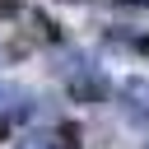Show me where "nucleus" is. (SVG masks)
<instances>
[{"label":"nucleus","mask_w":149,"mask_h":149,"mask_svg":"<svg viewBox=\"0 0 149 149\" xmlns=\"http://www.w3.org/2000/svg\"><path fill=\"white\" fill-rule=\"evenodd\" d=\"M23 102H33V93L23 84H14V79H0V116L14 112V107H23Z\"/></svg>","instance_id":"39448f33"},{"label":"nucleus","mask_w":149,"mask_h":149,"mask_svg":"<svg viewBox=\"0 0 149 149\" xmlns=\"http://www.w3.org/2000/svg\"><path fill=\"white\" fill-rule=\"evenodd\" d=\"M65 88H70V98H74V102H107V98H112L107 74H102L93 61H79V56L65 65Z\"/></svg>","instance_id":"f257e3e1"},{"label":"nucleus","mask_w":149,"mask_h":149,"mask_svg":"<svg viewBox=\"0 0 149 149\" xmlns=\"http://www.w3.org/2000/svg\"><path fill=\"white\" fill-rule=\"evenodd\" d=\"M23 37L14 42V56H23L28 47H37V42H47V47H56L61 42V28H56V19H47V9H28L23 14Z\"/></svg>","instance_id":"7ed1b4c3"},{"label":"nucleus","mask_w":149,"mask_h":149,"mask_svg":"<svg viewBox=\"0 0 149 149\" xmlns=\"http://www.w3.org/2000/svg\"><path fill=\"white\" fill-rule=\"evenodd\" d=\"M116 98H121V107H126V116H130L135 126H149V79H144V74L121 79Z\"/></svg>","instance_id":"20e7f679"},{"label":"nucleus","mask_w":149,"mask_h":149,"mask_svg":"<svg viewBox=\"0 0 149 149\" xmlns=\"http://www.w3.org/2000/svg\"><path fill=\"white\" fill-rule=\"evenodd\" d=\"M14 149H79V126L74 121H56L47 130H28L14 140Z\"/></svg>","instance_id":"f03ea898"},{"label":"nucleus","mask_w":149,"mask_h":149,"mask_svg":"<svg viewBox=\"0 0 149 149\" xmlns=\"http://www.w3.org/2000/svg\"><path fill=\"white\" fill-rule=\"evenodd\" d=\"M112 9H130V14H149V0H107Z\"/></svg>","instance_id":"423d86ee"},{"label":"nucleus","mask_w":149,"mask_h":149,"mask_svg":"<svg viewBox=\"0 0 149 149\" xmlns=\"http://www.w3.org/2000/svg\"><path fill=\"white\" fill-rule=\"evenodd\" d=\"M135 47H140V51H144V56H149V33H144V37H140V42H135Z\"/></svg>","instance_id":"6e6552de"},{"label":"nucleus","mask_w":149,"mask_h":149,"mask_svg":"<svg viewBox=\"0 0 149 149\" xmlns=\"http://www.w3.org/2000/svg\"><path fill=\"white\" fill-rule=\"evenodd\" d=\"M19 9H23V0H0V19H14Z\"/></svg>","instance_id":"0eeeda50"},{"label":"nucleus","mask_w":149,"mask_h":149,"mask_svg":"<svg viewBox=\"0 0 149 149\" xmlns=\"http://www.w3.org/2000/svg\"><path fill=\"white\" fill-rule=\"evenodd\" d=\"M144 149H149V144H144Z\"/></svg>","instance_id":"1a4fd4ad"}]
</instances>
